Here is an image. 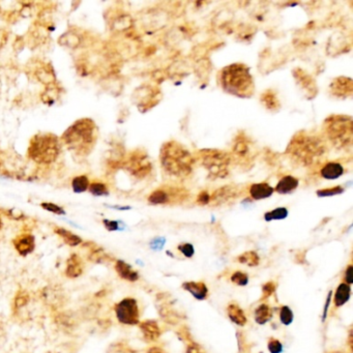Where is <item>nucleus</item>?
<instances>
[{"instance_id":"nucleus-41","label":"nucleus","mask_w":353,"mask_h":353,"mask_svg":"<svg viewBox=\"0 0 353 353\" xmlns=\"http://www.w3.org/2000/svg\"><path fill=\"white\" fill-rule=\"evenodd\" d=\"M275 288H277V285H275V283L272 281H269L264 284L262 286V300L264 301L268 299L269 296H271L274 293Z\"/></svg>"},{"instance_id":"nucleus-34","label":"nucleus","mask_w":353,"mask_h":353,"mask_svg":"<svg viewBox=\"0 0 353 353\" xmlns=\"http://www.w3.org/2000/svg\"><path fill=\"white\" fill-rule=\"evenodd\" d=\"M89 193L95 197H103L109 195L108 185L104 181L100 180H93L90 181L89 187H88Z\"/></svg>"},{"instance_id":"nucleus-43","label":"nucleus","mask_w":353,"mask_h":353,"mask_svg":"<svg viewBox=\"0 0 353 353\" xmlns=\"http://www.w3.org/2000/svg\"><path fill=\"white\" fill-rule=\"evenodd\" d=\"M28 302H29V295L27 294V292H25V291L19 292L15 299V307L17 309H20L22 307L26 306Z\"/></svg>"},{"instance_id":"nucleus-16","label":"nucleus","mask_w":353,"mask_h":353,"mask_svg":"<svg viewBox=\"0 0 353 353\" xmlns=\"http://www.w3.org/2000/svg\"><path fill=\"white\" fill-rule=\"evenodd\" d=\"M136 93L138 94V106L140 108H145L146 110L150 109V107H152L153 105L156 106L154 101H160L157 97V94H160V91H156V88L151 86H141L139 89L136 90Z\"/></svg>"},{"instance_id":"nucleus-31","label":"nucleus","mask_w":353,"mask_h":353,"mask_svg":"<svg viewBox=\"0 0 353 353\" xmlns=\"http://www.w3.org/2000/svg\"><path fill=\"white\" fill-rule=\"evenodd\" d=\"M254 317H255V321L258 324H265L271 318V309L266 304H261L258 308H256L255 312H254Z\"/></svg>"},{"instance_id":"nucleus-18","label":"nucleus","mask_w":353,"mask_h":353,"mask_svg":"<svg viewBox=\"0 0 353 353\" xmlns=\"http://www.w3.org/2000/svg\"><path fill=\"white\" fill-rule=\"evenodd\" d=\"M233 154L231 156V158L240 161H245L246 159L249 160L250 153H251V146H250V141L247 139L245 135H239L237 136L236 140L234 141L233 144Z\"/></svg>"},{"instance_id":"nucleus-37","label":"nucleus","mask_w":353,"mask_h":353,"mask_svg":"<svg viewBox=\"0 0 353 353\" xmlns=\"http://www.w3.org/2000/svg\"><path fill=\"white\" fill-rule=\"evenodd\" d=\"M293 312L288 306H283L280 309V321L282 324L288 326L293 322Z\"/></svg>"},{"instance_id":"nucleus-9","label":"nucleus","mask_w":353,"mask_h":353,"mask_svg":"<svg viewBox=\"0 0 353 353\" xmlns=\"http://www.w3.org/2000/svg\"><path fill=\"white\" fill-rule=\"evenodd\" d=\"M124 168L133 177L141 180L146 178L152 171V165L147 154L140 149L132 151L125 159Z\"/></svg>"},{"instance_id":"nucleus-27","label":"nucleus","mask_w":353,"mask_h":353,"mask_svg":"<svg viewBox=\"0 0 353 353\" xmlns=\"http://www.w3.org/2000/svg\"><path fill=\"white\" fill-rule=\"evenodd\" d=\"M61 95V88L58 83L45 87V90L41 93V100L46 106H52L56 103Z\"/></svg>"},{"instance_id":"nucleus-20","label":"nucleus","mask_w":353,"mask_h":353,"mask_svg":"<svg viewBox=\"0 0 353 353\" xmlns=\"http://www.w3.org/2000/svg\"><path fill=\"white\" fill-rule=\"evenodd\" d=\"M139 328L144 339L148 342H156L161 337V328L154 320H145L139 323Z\"/></svg>"},{"instance_id":"nucleus-8","label":"nucleus","mask_w":353,"mask_h":353,"mask_svg":"<svg viewBox=\"0 0 353 353\" xmlns=\"http://www.w3.org/2000/svg\"><path fill=\"white\" fill-rule=\"evenodd\" d=\"M189 197V192L181 186L164 185L154 190L147 198L149 204L167 205L176 204L185 201Z\"/></svg>"},{"instance_id":"nucleus-42","label":"nucleus","mask_w":353,"mask_h":353,"mask_svg":"<svg viewBox=\"0 0 353 353\" xmlns=\"http://www.w3.org/2000/svg\"><path fill=\"white\" fill-rule=\"evenodd\" d=\"M267 348L268 351L270 353H282L283 351V344L281 342L274 338H270L268 340V344H267Z\"/></svg>"},{"instance_id":"nucleus-12","label":"nucleus","mask_w":353,"mask_h":353,"mask_svg":"<svg viewBox=\"0 0 353 353\" xmlns=\"http://www.w3.org/2000/svg\"><path fill=\"white\" fill-rule=\"evenodd\" d=\"M293 77L297 86L301 88L308 100H312L317 95V84L310 74L302 69H296L293 71Z\"/></svg>"},{"instance_id":"nucleus-35","label":"nucleus","mask_w":353,"mask_h":353,"mask_svg":"<svg viewBox=\"0 0 353 353\" xmlns=\"http://www.w3.org/2000/svg\"><path fill=\"white\" fill-rule=\"evenodd\" d=\"M287 217H288V209L286 207H278L264 215V220H265L266 222H271V221L284 220Z\"/></svg>"},{"instance_id":"nucleus-11","label":"nucleus","mask_w":353,"mask_h":353,"mask_svg":"<svg viewBox=\"0 0 353 353\" xmlns=\"http://www.w3.org/2000/svg\"><path fill=\"white\" fill-rule=\"evenodd\" d=\"M28 73L45 87L57 83L56 74L51 62L40 59H32L26 65Z\"/></svg>"},{"instance_id":"nucleus-13","label":"nucleus","mask_w":353,"mask_h":353,"mask_svg":"<svg viewBox=\"0 0 353 353\" xmlns=\"http://www.w3.org/2000/svg\"><path fill=\"white\" fill-rule=\"evenodd\" d=\"M329 92L337 98L351 97L353 93V83L348 77H338L329 85Z\"/></svg>"},{"instance_id":"nucleus-14","label":"nucleus","mask_w":353,"mask_h":353,"mask_svg":"<svg viewBox=\"0 0 353 353\" xmlns=\"http://www.w3.org/2000/svg\"><path fill=\"white\" fill-rule=\"evenodd\" d=\"M238 196V189L233 185H226L220 189L216 190L213 194H211V200L209 204L212 205H223L227 204L230 201L235 200V198Z\"/></svg>"},{"instance_id":"nucleus-46","label":"nucleus","mask_w":353,"mask_h":353,"mask_svg":"<svg viewBox=\"0 0 353 353\" xmlns=\"http://www.w3.org/2000/svg\"><path fill=\"white\" fill-rule=\"evenodd\" d=\"M103 224L108 231H116L119 229V224H118V222H116V221L105 219V220H103Z\"/></svg>"},{"instance_id":"nucleus-53","label":"nucleus","mask_w":353,"mask_h":353,"mask_svg":"<svg viewBox=\"0 0 353 353\" xmlns=\"http://www.w3.org/2000/svg\"><path fill=\"white\" fill-rule=\"evenodd\" d=\"M333 353H340V352H333Z\"/></svg>"},{"instance_id":"nucleus-29","label":"nucleus","mask_w":353,"mask_h":353,"mask_svg":"<svg viewBox=\"0 0 353 353\" xmlns=\"http://www.w3.org/2000/svg\"><path fill=\"white\" fill-rule=\"evenodd\" d=\"M227 314L231 321L239 326H245L248 322L247 316L242 309L236 304H230L227 307Z\"/></svg>"},{"instance_id":"nucleus-15","label":"nucleus","mask_w":353,"mask_h":353,"mask_svg":"<svg viewBox=\"0 0 353 353\" xmlns=\"http://www.w3.org/2000/svg\"><path fill=\"white\" fill-rule=\"evenodd\" d=\"M13 246L21 256H27L36 249V237L31 233L24 232L13 239Z\"/></svg>"},{"instance_id":"nucleus-7","label":"nucleus","mask_w":353,"mask_h":353,"mask_svg":"<svg viewBox=\"0 0 353 353\" xmlns=\"http://www.w3.org/2000/svg\"><path fill=\"white\" fill-rule=\"evenodd\" d=\"M197 160L213 177L225 178L229 174V166L232 158H231V154L224 150L206 148L197 152L195 161Z\"/></svg>"},{"instance_id":"nucleus-51","label":"nucleus","mask_w":353,"mask_h":353,"mask_svg":"<svg viewBox=\"0 0 353 353\" xmlns=\"http://www.w3.org/2000/svg\"><path fill=\"white\" fill-rule=\"evenodd\" d=\"M146 353H167V352L160 347H151L146 351Z\"/></svg>"},{"instance_id":"nucleus-49","label":"nucleus","mask_w":353,"mask_h":353,"mask_svg":"<svg viewBox=\"0 0 353 353\" xmlns=\"http://www.w3.org/2000/svg\"><path fill=\"white\" fill-rule=\"evenodd\" d=\"M164 239L162 238H157V239H154L152 241V244H151V248L153 250H161L163 247H164Z\"/></svg>"},{"instance_id":"nucleus-26","label":"nucleus","mask_w":353,"mask_h":353,"mask_svg":"<svg viewBox=\"0 0 353 353\" xmlns=\"http://www.w3.org/2000/svg\"><path fill=\"white\" fill-rule=\"evenodd\" d=\"M260 101L261 104L265 107V109L270 112H277L281 108L278 93L272 89H267L264 91L260 96Z\"/></svg>"},{"instance_id":"nucleus-48","label":"nucleus","mask_w":353,"mask_h":353,"mask_svg":"<svg viewBox=\"0 0 353 353\" xmlns=\"http://www.w3.org/2000/svg\"><path fill=\"white\" fill-rule=\"evenodd\" d=\"M185 353H205V351L196 343H191L187 345Z\"/></svg>"},{"instance_id":"nucleus-24","label":"nucleus","mask_w":353,"mask_h":353,"mask_svg":"<svg viewBox=\"0 0 353 353\" xmlns=\"http://www.w3.org/2000/svg\"><path fill=\"white\" fill-rule=\"evenodd\" d=\"M299 184H300L299 178L294 177L292 175H285L278 181L277 185H275L274 191L281 195L291 194L297 189V187H299Z\"/></svg>"},{"instance_id":"nucleus-45","label":"nucleus","mask_w":353,"mask_h":353,"mask_svg":"<svg viewBox=\"0 0 353 353\" xmlns=\"http://www.w3.org/2000/svg\"><path fill=\"white\" fill-rule=\"evenodd\" d=\"M209 200H211V194L206 191H202L197 197V204L199 205H208Z\"/></svg>"},{"instance_id":"nucleus-44","label":"nucleus","mask_w":353,"mask_h":353,"mask_svg":"<svg viewBox=\"0 0 353 353\" xmlns=\"http://www.w3.org/2000/svg\"><path fill=\"white\" fill-rule=\"evenodd\" d=\"M177 249L186 258H192L195 254V249L192 244H181L177 247Z\"/></svg>"},{"instance_id":"nucleus-25","label":"nucleus","mask_w":353,"mask_h":353,"mask_svg":"<svg viewBox=\"0 0 353 353\" xmlns=\"http://www.w3.org/2000/svg\"><path fill=\"white\" fill-rule=\"evenodd\" d=\"M115 270L119 278L129 282H136L139 279V273L124 260H116Z\"/></svg>"},{"instance_id":"nucleus-6","label":"nucleus","mask_w":353,"mask_h":353,"mask_svg":"<svg viewBox=\"0 0 353 353\" xmlns=\"http://www.w3.org/2000/svg\"><path fill=\"white\" fill-rule=\"evenodd\" d=\"M323 135L338 150H350L353 139V123L349 115H330L323 123Z\"/></svg>"},{"instance_id":"nucleus-52","label":"nucleus","mask_w":353,"mask_h":353,"mask_svg":"<svg viewBox=\"0 0 353 353\" xmlns=\"http://www.w3.org/2000/svg\"><path fill=\"white\" fill-rule=\"evenodd\" d=\"M1 228H2V220H1V218H0V229Z\"/></svg>"},{"instance_id":"nucleus-22","label":"nucleus","mask_w":353,"mask_h":353,"mask_svg":"<svg viewBox=\"0 0 353 353\" xmlns=\"http://www.w3.org/2000/svg\"><path fill=\"white\" fill-rule=\"evenodd\" d=\"M82 37L79 35V32L75 30H69L64 32L58 39V44L60 46L71 50L78 49L82 45Z\"/></svg>"},{"instance_id":"nucleus-3","label":"nucleus","mask_w":353,"mask_h":353,"mask_svg":"<svg viewBox=\"0 0 353 353\" xmlns=\"http://www.w3.org/2000/svg\"><path fill=\"white\" fill-rule=\"evenodd\" d=\"M218 81L222 89L240 98H250L255 92V83L248 65L232 63L219 72Z\"/></svg>"},{"instance_id":"nucleus-32","label":"nucleus","mask_w":353,"mask_h":353,"mask_svg":"<svg viewBox=\"0 0 353 353\" xmlns=\"http://www.w3.org/2000/svg\"><path fill=\"white\" fill-rule=\"evenodd\" d=\"M89 184H90L89 178L84 174L75 176V177L72 179V189L77 194H81L88 191Z\"/></svg>"},{"instance_id":"nucleus-40","label":"nucleus","mask_w":353,"mask_h":353,"mask_svg":"<svg viewBox=\"0 0 353 353\" xmlns=\"http://www.w3.org/2000/svg\"><path fill=\"white\" fill-rule=\"evenodd\" d=\"M230 280L233 284H235L237 286H241V287L247 286L249 283L248 274L242 272V271H235L232 275H231Z\"/></svg>"},{"instance_id":"nucleus-39","label":"nucleus","mask_w":353,"mask_h":353,"mask_svg":"<svg viewBox=\"0 0 353 353\" xmlns=\"http://www.w3.org/2000/svg\"><path fill=\"white\" fill-rule=\"evenodd\" d=\"M41 207L43 209H45V211H47L51 214H54V215H57V216H64L65 214H67L63 209V207L55 204V203H52V202H43L41 204Z\"/></svg>"},{"instance_id":"nucleus-21","label":"nucleus","mask_w":353,"mask_h":353,"mask_svg":"<svg viewBox=\"0 0 353 353\" xmlns=\"http://www.w3.org/2000/svg\"><path fill=\"white\" fill-rule=\"evenodd\" d=\"M273 192L274 189L267 182L253 183L249 189V194L253 200L267 199L273 194Z\"/></svg>"},{"instance_id":"nucleus-2","label":"nucleus","mask_w":353,"mask_h":353,"mask_svg":"<svg viewBox=\"0 0 353 353\" xmlns=\"http://www.w3.org/2000/svg\"><path fill=\"white\" fill-rule=\"evenodd\" d=\"M98 139V128L91 118L76 120L60 137L62 144L75 156L86 158L92 152Z\"/></svg>"},{"instance_id":"nucleus-17","label":"nucleus","mask_w":353,"mask_h":353,"mask_svg":"<svg viewBox=\"0 0 353 353\" xmlns=\"http://www.w3.org/2000/svg\"><path fill=\"white\" fill-rule=\"evenodd\" d=\"M344 172V166L340 162L330 161L322 165L321 168H320L319 175L326 180H335L340 178Z\"/></svg>"},{"instance_id":"nucleus-30","label":"nucleus","mask_w":353,"mask_h":353,"mask_svg":"<svg viewBox=\"0 0 353 353\" xmlns=\"http://www.w3.org/2000/svg\"><path fill=\"white\" fill-rule=\"evenodd\" d=\"M351 295V286L346 283H341L335 292L334 303L337 308L344 306L350 299Z\"/></svg>"},{"instance_id":"nucleus-1","label":"nucleus","mask_w":353,"mask_h":353,"mask_svg":"<svg viewBox=\"0 0 353 353\" xmlns=\"http://www.w3.org/2000/svg\"><path fill=\"white\" fill-rule=\"evenodd\" d=\"M326 152L325 140L307 132H300L294 135L286 148L287 156L301 167L315 166L324 159Z\"/></svg>"},{"instance_id":"nucleus-28","label":"nucleus","mask_w":353,"mask_h":353,"mask_svg":"<svg viewBox=\"0 0 353 353\" xmlns=\"http://www.w3.org/2000/svg\"><path fill=\"white\" fill-rule=\"evenodd\" d=\"M54 232L63 240L65 245H68L70 247H78L83 242V239L79 235H77L73 233L72 231L64 229L62 227H55Z\"/></svg>"},{"instance_id":"nucleus-38","label":"nucleus","mask_w":353,"mask_h":353,"mask_svg":"<svg viewBox=\"0 0 353 353\" xmlns=\"http://www.w3.org/2000/svg\"><path fill=\"white\" fill-rule=\"evenodd\" d=\"M344 191H345L344 187L342 185H335V186L326 187V189L318 190L317 191V196L318 197H332V196L340 195V194L343 193Z\"/></svg>"},{"instance_id":"nucleus-50","label":"nucleus","mask_w":353,"mask_h":353,"mask_svg":"<svg viewBox=\"0 0 353 353\" xmlns=\"http://www.w3.org/2000/svg\"><path fill=\"white\" fill-rule=\"evenodd\" d=\"M330 300H332V291H329L328 295H327V299H326V303H325V306H324V311H323V316H322V320L324 321L325 318H326V315H327V308L329 307V304H330Z\"/></svg>"},{"instance_id":"nucleus-19","label":"nucleus","mask_w":353,"mask_h":353,"mask_svg":"<svg viewBox=\"0 0 353 353\" xmlns=\"http://www.w3.org/2000/svg\"><path fill=\"white\" fill-rule=\"evenodd\" d=\"M84 271V263L78 254H72L67 260L65 275L70 279H76L82 275Z\"/></svg>"},{"instance_id":"nucleus-47","label":"nucleus","mask_w":353,"mask_h":353,"mask_svg":"<svg viewBox=\"0 0 353 353\" xmlns=\"http://www.w3.org/2000/svg\"><path fill=\"white\" fill-rule=\"evenodd\" d=\"M344 279H345V282L346 284L348 285H351L353 283V265H348L346 270H345V275H344Z\"/></svg>"},{"instance_id":"nucleus-4","label":"nucleus","mask_w":353,"mask_h":353,"mask_svg":"<svg viewBox=\"0 0 353 353\" xmlns=\"http://www.w3.org/2000/svg\"><path fill=\"white\" fill-rule=\"evenodd\" d=\"M160 161L165 172L178 178L187 177L196 163L193 154L175 140L165 142L162 145Z\"/></svg>"},{"instance_id":"nucleus-33","label":"nucleus","mask_w":353,"mask_h":353,"mask_svg":"<svg viewBox=\"0 0 353 353\" xmlns=\"http://www.w3.org/2000/svg\"><path fill=\"white\" fill-rule=\"evenodd\" d=\"M237 261L241 264H245L250 267H255L260 263V258L258 254L254 251L246 252L237 257Z\"/></svg>"},{"instance_id":"nucleus-5","label":"nucleus","mask_w":353,"mask_h":353,"mask_svg":"<svg viewBox=\"0 0 353 353\" xmlns=\"http://www.w3.org/2000/svg\"><path fill=\"white\" fill-rule=\"evenodd\" d=\"M60 151V138L53 133L44 132L36 134L30 139L27 158L38 165H51L58 159Z\"/></svg>"},{"instance_id":"nucleus-36","label":"nucleus","mask_w":353,"mask_h":353,"mask_svg":"<svg viewBox=\"0 0 353 353\" xmlns=\"http://www.w3.org/2000/svg\"><path fill=\"white\" fill-rule=\"evenodd\" d=\"M108 257H109L108 254L105 251H103L102 248L96 247V246H94L93 248L91 246V249H90L89 253H88V258H89L92 262L101 263V262L107 260Z\"/></svg>"},{"instance_id":"nucleus-10","label":"nucleus","mask_w":353,"mask_h":353,"mask_svg":"<svg viewBox=\"0 0 353 353\" xmlns=\"http://www.w3.org/2000/svg\"><path fill=\"white\" fill-rule=\"evenodd\" d=\"M114 312L118 322L124 325H137L140 323L139 306L135 299L127 297L117 303Z\"/></svg>"},{"instance_id":"nucleus-23","label":"nucleus","mask_w":353,"mask_h":353,"mask_svg":"<svg viewBox=\"0 0 353 353\" xmlns=\"http://www.w3.org/2000/svg\"><path fill=\"white\" fill-rule=\"evenodd\" d=\"M182 288L198 301H205L208 297V288L203 282H185L182 284Z\"/></svg>"}]
</instances>
